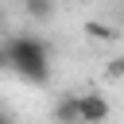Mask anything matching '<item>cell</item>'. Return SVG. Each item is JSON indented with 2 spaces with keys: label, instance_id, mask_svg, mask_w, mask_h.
<instances>
[{
  "label": "cell",
  "instance_id": "cell-5",
  "mask_svg": "<svg viewBox=\"0 0 124 124\" xmlns=\"http://www.w3.org/2000/svg\"><path fill=\"white\" fill-rule=\"evenodd\" d=\"M23 12H27L31 19H39V23H43V19H50L54 4H50V0H23Z\"/></svg>",
  "mask_w": 124,
  "mask_h": 124
},
{
  "label": "cell",
  "instance_id": "cell-6",
  "mask_svg": "<svg viewBox=\"0 0 124 124\" xmlns=\"http://www.w3.org/2000/svg\"><path fill=\"white\" fill-rule=\"evenodd\" d=\"M108 78H124V58H112V66H108Z\"/></svg>",
  "mask_w": 124,
  "mask_h": 124
},
{
  "label": "cell",
  "instance_id": "cell-3",
  "mask_svg": "<svg viewBox=\"0 0 124 124\" xmlns=\"http://www.w3.org/2000/svg\"><path fill=\"white\" fill-rule=\"evenodd\" d=\"M54 120L58 124H78V93H62L54 101Z\"/></svg>",
  "mask_w": 124,
  "mask_h": 124
},
{
  "label": "cell",
  "instance_id": "cell-1",
  "mask_svg": "<svg viewBox=\"0 0 124 124\" xmlns=\"http://www.w3.org/2000/svg\"><path fill=\"white\" fill-rule=\"evenodd\" d=\"M4 62L12 74H19L31 85H46L50 81V46L43 35H12L4 39Z\"/></svg>",
  "mask_w": 124,
  "mask_h": 124
},
{
  "label": "cell",
  "instance_id": "cell-4",
  "mask_svg": "<svg viewBox=\"0 0 124 124\" xmlns=\"http://www.w3.org/2000/svg\"><path fill=\"white\" fill-rule=\"evenodd\" d=\"M85 35H89L93 43H116V39H120V31H116L112 23H105V19H89V23H85Z\"/></svg>",
  "mask_w": 124,
  "mask_h": 124
},
{
  "label": "cell",
  "instance_id": "cell-2",
  "mask_svg": "<svg viewBox=\"0 0 124 124\" xmlns=\"http://www.w3.org/2000/svg\"><path fill=\"white\" fill-rule=\"evenodd\" d=\"M112 116V105L105 93H78V124H105Z\"/></svg>",
  "mask_w": 124,
  "mask_h": 124
},
{
  "label": "cell",
  "instance_id": "cell-7",
  "mask_svg": "<svg viewBox=\"0 0 124 124\" xmlns=\"http://www.w3.org/2000/svg\"><path fill=\"white\" fill-rule=\"evenodd\" d=\"M0 124H8V120H0Z\"/></svg>",
  "mask_w": 124,
  "mask_h": 124
}]
</instances>
